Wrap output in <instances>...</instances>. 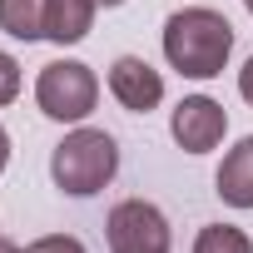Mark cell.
Masks as SVG:
<instances>
[{"label": "cell", "mask_w": 253, "mask_h": 253, "mask_svg": "<svg viewBox=\"0 0 253 253\" xmlns=\"http://www.w3.org/2000/svg\"><path fill=\"white\" fill-rule=\"evenodd\" d=\"M10 169V134H5V124H0V174Z\"/></svg>", "instance_id": "14"}, {"label": "cell", "mask_w": 253, "mask_h": 253, "mask_svg": "<svg viewBox=\"0 0 253 253\" xmlns=\"http://www.w3.org/2000/svg\"><path fill=\"white\" fill-rule=\"evenodd\" d=\"M243 10H248V15H253V0H243Z\"/></svg>", "instance_id": "17"}, {"label": "cell", "mask_w": 253, "mask_h": 253, "mask_svg": "<svg viewBox=\"0 0 253 253\" xmlns=\"http://www.w3.org/2000/svg\"><path fill=\"white\" fill-rule=\"evenodd\" d=\"M238 94L253 104V55H248V60H243V70H238Z\"/></svg>", "instance_id": "13"}, {"label": "cell", "mask_w": 253, "mask_h": 253, "mask_svg": "<svg viewBox=\"0 0 253 253\" xmlns=\"http://www.w3.org/2000/svg\"><path fill=\"white\" fill-rule=\"evenodd\" d=\"M45 10L50 0H0V30L10 40H45Z\"/></svg>", "instance_id": "9"}, {"label": "cell", "mask_w": 253, "mask_h": 253, "mask_svg": "<svg viewBox=\"0 0 253 253\" xmlns=\"http://www.w3.org/2000/svg\"><path fill=\"white\" fill-rule=\"evenodd\" d=\"M0 253H25V248H15L10 238H0Z\"/></svg>", "instance_id": "15"}, {"label": "cell", "mask_w": 253, "mask_h": 253, "mask_svg": "<svg viewBox=\"0 0 253 253\" xmlns=\"http://www.w3.org/2000/svg\"><path fill=\"white\" fill-rule=\"evenodd\" d=\"M233 25L209 5H184L164 20V60L184 80H213L228 70Z\"/></svg>", "instance_id": "1"}, {"label": "cell", "mask_w": 253, "mask_h": 253, "mask_svg": "<svg viewBox=\"0 0 253 253\" xmlns=\"http://www.w3.org/2000/svg\"><path fill=\"white\" fill-rule=\"evenodd\" d=\"M20 99V60L10 50H0V109Z\"/></svg>", "instance_id": "11"}, {"label": "cell", "mask_w": 253, "mask_h": 253, "mask_svg": "<svg viewBox=\"0 0 253 253\" xmlns=\"http://www.w3.org/2000/svg\"><path fill=\"white\" fill-rule=\"evenodd\" d=\"M114 174H119V144H114V134L89 129V124L70 129L50 154V179L70 199H94L99 189H109Z\"/></svg>", "instance_id": "2"}, {"label": "cell", "mask_w": 253, "mask_h": 253, "mask_svg": "<svg viewBox=\"0 0 253 253\" xmlns=\"http://www.w3.org/2000/svg\"><path fill=\"white\" fill-rule=\"evenodd\" d=\"M169 134L184 154H209L228 134V109L218 99H209V94H184L169 114Z\"/></svg>", "instance_id": "5"}, {"label": "cell", "mask_w": 253, "mask_h": 253, "mask_svg": "<svg viewBox=\"0 0 253 253\" xmlns=\"http://www.w3.org/2000/svg\"><path fill=\"white\" fill-rule=\"evenodd\" d=\"M35 104L55 124H84L99 104V80L84 60H50L35 75Z\"/></svg>", "instance_id": "3"}, {"label": "cell", "mask_w": 253, "mask_h": 253, "mask_svg": "<svg viewBox=\"0 0 253 253\" xmlns=\"http://www.w3.org/2000/svg\"><path fill=\"white\" fill-rule=\"evenodd\" d=\"M213 189H218V199L228 209H253V134L238 139L223 154V164L213 174Z\"/></svg>", "instance_id": "7"}, {"label": "cell", "mask_w": 253, "mask_h": 253, "mask_svg": "<svg viewBox=\"0 0 253 253\" xmlns=\"http://www.w3.org/2000/svg\"><path fill=\"white\" fill-rule=\"evenodd\" d=\"M109 94H114V104L119 109H129V114H149V109H159L164 104V75L149 65V60H139V55H119L114 65H109Z\"/></svg>", "instance_id": "6"}, {"label": "cell", "mask_w": 253, "mask_h": 253, "mask_svg": "<svg viewBox=\"0 0 253 253\" xmlns=\"http://www.w3.org/2000/svg\"><path fill=\"white\" fill-rule=\"evenodd\" d=\"M99 15V0H50L45 10V40L50 45H80L94 30Z\"/></svg>", "instance_id": "8"}, {"label": "cell", "mask_w": 253, "mask_h": 253, "mask_svg": "<svg viewBox=\"0 0 253 253\" xmlns=\"http://www.w3.org/2000/svg\"><path fill=\"white\" fill-rule=\"evenodd\" d=\"M25 253H89L75 233H45V238H35Z\"/></svg>", "instance_id": "12"}, {"label": "cell", "mask_w": 253, "mask_h": 253, "mask_svg": "<svg viewBox=\"0 0 253 253\" xmlns=\"http://www.w3.org/2000/svg\"><path fill=\"white\" fill-rule=\"evenodd\" d=\"M99 5H104V10H114V5H124V0H99Z\"/></svg>", "instance_id": "16"}, {"label": "cell", "mask_w": 253, "mask_h": 253, "mask_svg": "<svg viewBox=\"0 0 253 253\" xmlns=\"http://www.w3.org/2000/svg\"><path fill=\"white\" fill-rule=\"evenodd\" d=\"M194 253H253V238L233 223H204L194 233Z\"/></svg>", "instance_id": "10"}, {"label": "cell", "mask_w": 253, "mask_h": 253, "mask_svg": "<svg viewBox=\"0 0 253 253\" xmlns=\"http://www.w3.org/2000/svg\"><path fill=\"white\" fill-rule=\"evenodd\" d=\"M104 238H109V253H169L174 248V228L149 199L114 204L104 218Z\"/></svg>", "instance_id": "4"}]
</instances>
